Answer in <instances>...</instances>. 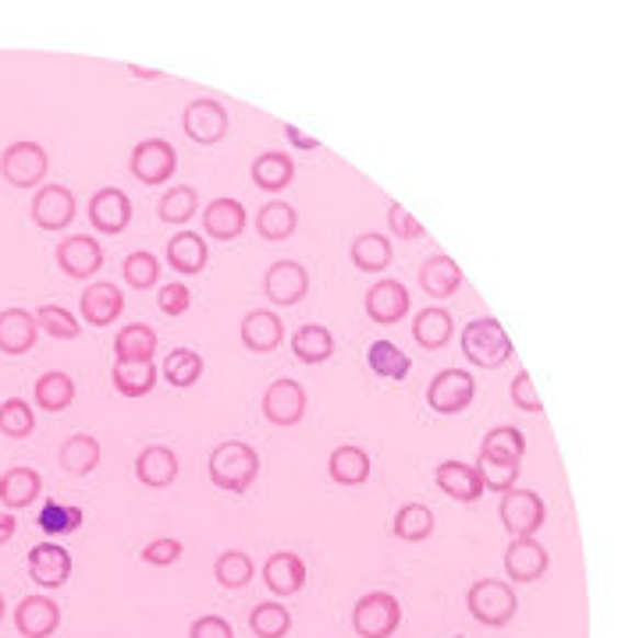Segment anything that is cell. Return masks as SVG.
<instances>
[{"instance_id": "cell-54", "label": "cell", "mask_w": 643, "mask_h": 638, "mask_svg": "<svg viewBox=\"0 0 643 638\" xmlns=\"http://www.w3.org/2000/svg\"><path fill=\"white\" fill-rule=\"evenodd\" d=\"M160 312L163 316H182V312H189V306H192V292L185 284H178V281H171V284H163L160 287Z\"/></svg>"}, {"instance_id": "cell-46", "label": "cell", "mask_w": 643, "mask_h": 638, "mask_svg": "<svg viewBox=\"0 0 643 638\" xmlns=\"http://www.w3.org/2000/svg\"><path fill=\"white\" fill-rule=\"evenodd\" d=\"M36 525L47 532V536H68L82 525V508H68V504H57V500H47V504L40 508L36 514Z\"/></svg>"}, {"instance_id": "cell-22", "label": "cell", "mask_w": 643, "mask_h": 638, "mask_svg": "<svg viewBox=\"0 0 643 638\" xmlns=\"http://www.w3.org/2000/svg\"><path fill=\"white\" fill-rule=\"evenodd\" d=\"M263 585L274 592V596H295L298 589L306 585V565L298 554H289V550H278L267 557L263 565Z\"/></svg>"}, {"instance_id": "cell-4", "label": "cell", "mask_w": 643, "mask_h": 638, "mask_svg": "<svg viewBox=\"0 0 643 638\" xmlns=\"http://www.w3.org/2000/svg\"><path fill=\"white\" fill-rule=\"evenodd\" d=\"M402 625V606L392 592H366L352 606V628L359 638H392Z\"/></svg>"}, {"instance_id": "cell-41", "label": "cell", "mask_w": 643, "mask_h": 638, "mask_svg": "<svg viewBox=\"0 0 643 638\" xmlns=\"http://www.w3.org/2000/svg\"><path fill=\"white\" fill-rule=\"evenodd\" d=\"M295 224H298V213L289 203H267L257 213V235L267 238V241H285V238H292Z\"/></svg>"}, {"instance_id": "cell-43", "label": "cell", "mask_w": 643, "mask_h": 638, "mask_svg": "<svg viewBox=\"0 0 643 638\" xmlns=\"http://www.w3.org/2000/svg\"><path fill=\"white\" fill-rule=\"evenodd\" d=\"M203 376V355L192 352V348H174V352L163 358V379L171 387H192Z\"/></svg>"}, {"instance_id": "cell-2", "label": "cell", "mask_w": 643, "mask_h": 638, "mask_svg": "<svg viewBox=\"0 0 643 638\" xmlns=\"http://www.w3.org/2000/svg\"><path fill=\"white\" fill-rule=\"evenodd\" d=\"M459 344H462V355L481 369H498L508 362V355H512V338H508V330L495 316L473 319V323L462 327Z\"/></svg>"}, {"instance_id": "cell-40", "label": "cell", "mask_w": 643, "mask_h": 638, "mask_svg": "<svg viewBox=\"0 0 643 638\" xmlns=\"http://www.w3.org/2000/svg\"><path fill=\"white\" fill-rule=\"evenodd\" d=\"M36 405L43 408V412H65V408L75 401V384L68 373H43L36 379V390H33Z\"/></svg>"}, {"instance_id": "cell-31", "label": "cell", "mask_w": 643, "mask_h": 638, "mask_svg": "<svg viewBox=\"0 0 643 638\" xmlns=\"http://www.w3.org/2000/svg\"><path fill=\"white\" fill-rule=\"evenodd\" d=\"M462 284V270L452 255H430V260L420 266V287L430 298H448L455 295Z\"/></svg>"}, {"instance_id": "cell-12", "label": "cell", "mask_w": 643, "mask_h": 638, "mask_svg": "<svg viewBox=\"0 0 643 638\" xmlns=\"http://www.w3.org/2000/svg\"><path fill=\"white\" fill-rule=\"evenodd\" d=\"M29 574L43 589H61L71 579V554L61 543H36L29 550Z\"/></svg>"}, {"instance_id": "cell-57", "label": "cell", "mask_w": 643, "mask_h": 638, "mask_svg": "<svg viewBox=\"0 0 643 638\" xmlns=\"http://www.w3.org/2000/svg\"><path fill=\"white\" fill-rule=\"evenodd\" d=\"M14 528H19V522H14V514H4V511H0V546H4V543L14 536Z\"/></svg>"}, {"instance_id": "cell-15", "label": "cell", "mask_w": 643, "mask_h": 638, "mask_svg": "<svg viewBox=\"0 0 643 638\" xmlns=\"http://www.w3.org/2000/svg\"><path fill=\"white\" fill-rule=\"evenodd\" d=\"M89 224H93L100 235H122L132 224V200L122 189H100L93 200H89Z\"/></svg>"}, {"instance_id": "cell-28", "label": "cell", "mask_w": 643, "mask_h": 638, "mask_svg": "<svg viewBox=\"0 0 643 638\" xmlns=\"http://www.w3.org/2000/svg\"><path fill=\"white\" fill-rule=\"evenodd\" d=\"M206 260H211V249H206L203 235H196V231H178L168 241V263H171V270L185 273V277L203 273Z\"/></svg>"}, {"instance_id": "cell-29", "label": "cell", "mask_w": 643, "mask_h": 638, "mask_svg": "<svg viewBox=\"0 0 643 638\" xmlns=\"http://www.w3.org/2000/svg\"><path fill=\"white\" fill-rule=\"evenodd\" d=\"M100 458H103L100 440L89 436V433L68 436L65 444H61V454H57V462H61V468H65L68 476H89V472H97Z\"/></svg>"}, {"instance_id": "cell-18", "label": "cell", "mask_w": 643, "mask_h": 638, "mask_svg": "<svg viewBox=\"0 0 643 638\" xmlns=\"http://www.w3.org/2000/svg\"><path fill=\"white\" fill-rule=\"evenodd\" d=\"M433 482L441 486L444 497L459 500V504H473V500L484 497V482H481V472H476V465L455 462V458H448L433 468Z\"/></svg>"}, {"instance_id": "cell-9", "label": "cell", "mask_w": 643, "mask_h": 638, "mask_svg": "<svg viewBox=\"0 0 643 638\" xmlns=\"http://www.w3.org/2000/svg\"><path fill=\"white\" fill-rule=\"evenodd\" d=\"M182 128L192 143L217 146L228 135V111L217 100H192L182 114Z\"/></svg>"}, {"instance_id": "cell-27", "label": "cell", "mask_w": 643, "mask_h": 638, "mask_svg": "<svg viewBox=\"0 0 643 638\" xmlns=\"http://www.w3.org/2000/svg\"><path fill=\"white\" fill-rule=\"evenodd\" d=\"M40 490H43V479L36 468L19 465V468H8V472L0 476V504L11 511L29 508L40 497Z\"/></svg>"}, {"instance_id": "cell-26", "label": "cell", "mask_w": 643, "mask_h": 638, "mask_svg": "<svg viewBox=\"0 0 643 638\" xmlns=\"http://www.w3.org/2000/svg\"><path fill=\"white\" fill-rule=\"evenodd\" d=\"M136 476L139 482L154 486V490H163V486H171L178 479V454L163 444H149L136 458Z\"/></svg>"}, {"instance_id": "cell-14", "label": "cell", "mask_w": 643, "mask_h": 638, "mask_svg": "<svg viewBox=\"0 0 643 638\" xmlns=\"http://www.w3.org/2000/svg\"><path fill=\"white\" fill-rule=\"evenodd\" d=\"M548 565H551V554L533 536L508 543V550H505V574H508V582H516V585L537 582L548 571Z\"/></svg>"}, {"instance_id": "cell-17", "label": "cell", "mask_w": 643, "mask_h": 638, "mask_svg": "<svg viewBox=\"0 0 643 638\" xmlns=\"http://www.w3.org/2000/svg\"><path fill=\"white\" fill-rule=\"evenodd\" d=\"M363 306H366V316L373 319V323L392 327V323H398V319L409 312V292H406V284H402V281L384 277V281H377L366 292Z\"/></svg>"}, {"instance_id": "cell-34", "label": "cell", "mask_w": 643, "mask_h": 638, "mask_svg": "<svg viewBox=\"0 0 643 638\" xmlns=\"http://www.w3.org/2000/svg\"><path fill=\"white\" fill-rule=\"evenodd\" d=\"M111 379L122 398H143L157 387V366L154 362H114Z\"/></svg>"}, {"instance_id": "cell-24", "label": "cell", "mask_w": 643, "mask_h": 638, "mask_svg": "<svg viewBox=\"0 0 643 638\" xmlns=\"http://www.w3.org/2000/svg\"><path fill=\"white\" fill-rule=\"evenodd\" d=\"M203 231L214 241H235L246 231V206L238 200H214L203 206Z\"/></svg>"}, {"instance_id": "cell-13", "label": "cell", "mask_w": 643, "mask_h": 638, "mask_svg": "<svg viewBox=\"0 0 643 638\" xmlns=\"http://www.w3.org/2000/svg\"><path fill=\"white\" fill-rule=\"evenodd\" d=\"M57 266H61L71 281H89L103 266V249L97 238L89 235H71L57 246Z\"/></svg>"}, {"instance_id": "cell-7", "label": "cell", "mask_w": 643, "mask_h": 638, "mask_svg": "<svg viewBox=\"0 0 643 638\" xmlns=\"http://www.w3.org/2000/svg\"><path fill=\"white\" fill-rule=\"evenodd\" d=\"M476 398V379L466 369H441L427 387V405L441 415L466 412Z\"/></svg>"}, {"instance_id": "cell-56", "label": "cell", "mask_w": 643, "mask_h": 638, "mask_svg": "<svg viewBox=\"0 0 643 638\" xmlns=\"http://www.w3.org/2000/svg\"><path fill=\"white\" fill-rule=\"evenodd\" d=\"M285 135H289V143H292L295 149H320V143H317V139H309V135H303L295 125H289V128H285Z\"/></svg>"}, {"instance_id": "cell-53", "label": "cell", "mask_w": 643, "mask_h": 638, "mask_svg": "<svg viewBox=\"0 0 643 638\" xmlns=\"http://www.w3.org/2000/svg\"><path fill=\"white\" fill-rule=\"evenodd\" d=\"M178 557H182V543L171 539V536H160V539L143 546V560L146 565H154V568H168V565H174Z\"/></svg>"}, {"instance_id": "cell-37", "label": "cell", "mask_w": 643, "mask_h": 638, "mask_svg": "<svg viewBox=\"0 0 643 638\" xmlns=\"http://www.w3.org/2000/svg\"><path fill=\"white\" fill-rule=\"evenodd\" d=\"M366 366L381 379H406L413 369V358L395 341H373L366 348Z\"/></svg>"}, {"instance_id": "cell-59", "label": "cell", "mask_w": 643, "mask_h": 638, "mask_svg": "<svg viewBox=\"0 0 643 638\" xmlns=\"http://www.w3.org/2000/svg\"><path fill=\"white\" fill-rule=\"evenodd\" d=\"M459 638H462V635H459Z\"/></svg>"}, {"instance_id": "cell-21", "label": "cell", "mask_w": 643, "mask_h": 638, "mask_svg": "<svg viewBox=\"0 0 643 638\" xmlns=\"http://www.w3.org/2000/svg\"><path fill=\"white\" fill-rule=\"evenodd\" d=\"M14 625L25 638H50L61 625V606L50 596H25L14 611Z\"/></svg>"}, {"instance_id": "cell-44", "label": "cell", "mask_w": 643, "mask_h": 638, "mask_svg": "<svg viewBox=\"0 0 643 638\" xmlns=\"http://www.w3.org/2000/svg\"><path fill=\"white\" fill-rule=\"evenodd\" d=\"M249 628L257 638H285L292 628V614L281 603H257L249 614Z\"/></svg>"}, {"instance_id": "cell-30", "label": "cell", "mask_w": 643, "mask_h": 638, "mask_svg": "<svg viewBox=\"0 0 643 638\" xmlns=\"http://www.w3.org/2000/svg\"><path fill=\"white\" fill-rule=\"evenodd\" d=\"M327 472L338 486H363L370 479V454L356 444H341L327 458Z\"/></svg>"}, {"instance_id": "cell-5", "label": "cell", "mask_w": 643, "mask_h": 638, "mask_svg": "<svg viewBox=\"0 0 643 638\" xmlns=\"http://www.w3.org/2000/svg\"><path fill=\"white\" fill-rule=\"evenodd\" d=\"M50 171V160H47V149L40 143H11L4 153H0V174H4L8 185L14 189H33V185H43V178Z\"/></svg>"}, {"instance_id": "cell-39", "label": "cell", "mask_w": 643, "mask_h": 638, "mask_svg": "<svg viewBox=\"0 0 643 638\" xmlns=\"http://www.w3.org/2000/svg\"><path fill=\"white\" fill-rule=\"evenodd\" d=\"M392 532L402 539V543H424L430 539L433 532V511L420 500H413V504H402L395 522H392Z\"/></svg>"}, {"instance_id": "cell-3", "label": "cell", "mask_w": 643, "mask_h": 638, "mask_svg": "<svg viewBox=\"0 0 643 638\" xmlns=\"http://www.w3.org/2000/svg\"><path fill=\"white\" fill-rule=\"evenodd\" d=\"M466 606H470V614H473L476 625H484V628H505L508 620L516 617L519 600H516V589L508 585V582L481 579V582L470 585Z\"/></svg>"}, {"instance_id": "cell-58", "label": "cell", "mask_w": 643, "mask_h": 638, "mask_svg": "<svg viewBox=\"0 0 643 638\" xmlns=\"http://www.w3.org/2000/svg\"><path fill=\"white\" fill-rule=\"evenodd\" d=\"M0 620H4V596H0Z\"/></svg>"}, {"instance_id": "cell-11", "label": "cell", "mask_w": 643, "mask_h": 638, "mask_svg": "<svg viewBox=\"0 0 643 638\" xmlns=\"http://www.w3.org/2000/svg\"><path fill=\"white\" fill-rule=\"evenodd\" d=\"M306 415V390L295 379H274L263 394V419L274 425H295Z\"/></svg>"}, {"instance_id": "cell-25", "label": "cell", "mask_w": 643, "mask_h": 638, "mask_svg": "<svg viewBox=\"0 0 643 638\" xmlns=\"http://www.w3.org/2000/svg\"><path fill=\"white\" fill-rule=\"evenodd\" d=\"M413 338L427 352H441V348L455 338V323H452V312L441 309V306H427L424 312H416L413 319Z\"/></svg>"}, {"instance_id": "cell-6", "label": "cell", "mask_w": 643, "mask_h": 638, "mask_svg": "<svg viewBox=\"0 0 643 638\" xmlns=\"http://www.w3.org/2000/svg\"><path fill=\"white\" fill-rule=\"evenodd\" d=\"M498 519H501V525L508 528V536L512 539H527L544 525L548 508L533 490H519V486H512V490H505V497H501Z\"/></svg>"}, {"instance_id": "cell-38", "label": "cell", "mask_w": 643, "mask_h": 638, "mask_svg": "<svg viewBox=\"0 0 643 638\" xmlns=\"http://www.w3.org/2000/svg\"><path fill=\"white\" fill-rule=\"evenodd\" d=\"M352 263L356 270H363V273H377V270H387V263H392V241H387L384 235L377 231H363V235H356L352 241Z\"/></svg>"}, {"instance_id": "cell-45", "label": "cell", "mask_w": 643, "mask_h": 638, "mask_svg": "<svg viewBox=\"0 0 643 638\" xmlns=\"http://www.w3.org/2000/svg\"><path fill=\"white\" fill-rule=\"evenodd\" d=\"M214 574L224 589H246L252 582V574H257V565L242 550H224L214 565Z\"/></svg>"}, {"instance_id": "cell-52", "label": "cell", "mask_w": 643, "mask_h": 638, "mask_svg": "<svg viewBox=\"0 0 643 638\" xmlns=\"http://www.w3.org/2000/svg\"><path fill=\"white\" fill-rule=\"evenodd\" d=\"M512 401H516V408H522V412H544V401H541V394H537V387H533V376L522 369V373H516V379H512Z\"/></svg>"}, {"instance_id": "cell-50", "label": "cell", "mask_w": 643, "mask_h": 638, "mask_svg": "<svg viewBox=\"0 0 643 638\" xmlns=\"http://www.w3.org/2000/svg\"><path fill=\"white\" fill-rule=\"evenodd\" d=\"M476 472H481L484 490L505 493V490H512V486H516V479H519V465L490 462V458H476Z\"/></svg>"}, {"instance_id": "cell-49", "label": "cell", "mask_w": 643, "mask_h": 638, "mask_svg": "<svg viewBox=\"0 0 643 638\" xmlns=\"http://www.w3.org/2000/svg\"><path fill=\"white\" fill-rule=\"evenodd\" d=\"M36 323H40V330H47L50 338H57V341H75V338L82 333L79 319H75V316H71L68 309H61V306H40Z\"/></svg>"}, {"instance_id": "cell-42", "label": "cell", "mask_w": 643, "mask_h": 638, "mask_svg": "<svg viewBox=\"0 0 643 638\" xmlns=\"http://www.w3.org/2000/svg\"><path fill=\"white\" fill-rule=\"evenodd\" d=\"M157 213H160L163 224H185L200 213V192L189 189V185H174V189H168L160 195Z\"/></svg>"}, {"instance_id": "cell-32", "label": "cell", "mask_w": 643, "mask_h": 638, "mask_svg": "<svg viewBox=\"0 0 643 638\" xmlns=\"http://www.w3.org/2000/svg\"><path fill=\"white\" fill-rule=\"evenodd\" d=\"M292 352L298 362H306V366H320L335 355V333L327 327H317V323H306L292 333Z\"/></svg>"}, {"instance_id": "cell-20", "label": "cell", "mask_w": 643, "mask_h": 638, "mask_svg": "<svg viewBox=\"0 0 643 638\" xmlns=\"http://www.w3.org/2000/svg\"><path fill=\"white\" fill-rule=\"evenodd\" d=\"M238 333H242V344L249 348V352L271 355L281 348V341H285V323H281V316L271 309H252V312H246Z\"/></svg>"}, {"instance_id": "cell-10", "label": "cell", "mask_w": 643, "mask_h": 638, "mask_svg": "<svg viewBox=\"0 0 643 638\" xmlns=\"http://www.w3.org/2000/svg\"><path fill=\"white\" fill-rule=\"evenodd\" d=\"M263 292L274 306H298L309 292V273L295 260H278L263 277Z\"/></svg>"}, {"instance_id": "cell-1", "label": "cell", "mask_w": 643, "mask_h": 638, "mask_svg": "<svg viewBox=\"0 0 643 638\" xmlns=\"http://www.w3.org/2000/svg\"><path fill=\"white\" fill-rule=\"evenodd\" d=\"M206 472L217 490L228 493H246L260 476V454L257 447L242 444V440H224L211 451V462H206Z\"/></svg>"}, {"instance_id": "cell-19", "label": "cell", "mask_w": 643, "mask_h": 638, "mask_svg": "<svg viewBox=\"0 0 643 638\" xmlns=\"http://www.w3.org/2000/svg\"><path fill=\"white\" fill-rule=\"evenodd\" d=\"M33 220L43 231H65L75 220V195L65 185H43L33 195Z\"/></svg>"}, {"instance_id": "cell-55", "label": "cell", "mask_w": 643, "mask_h": 638, "mask_svg": "<svg viewBox=\"0 0 643 638\" xmlns=\"http://www.w3.org/2000/svg\"><path fill=\"white\" fill-rule=\"evenodd\" d=\"M189 638H235V628H232L224 617L206 614V617H196V620H192Z\"/></svg>"}, {"instance_id": "cell-51", "label": "cell", "mask_w": 643, "mask_h": 638, "mask_svg": "<svg viewBox=\"0 0 643 638\" xmlns=\"http://www.w3.org/2000/svg\"><path fill=\"white\" fill-rule=\"evenodd\" d=\"M387 227H392V235L402 238V241H420L427 235V227L413 217V213L402 206V203H392L387 206Z\"/></svg>"}, {"instance_id": "cell-35", "label": "cell", "mask_w": 643, "mask_h": 638, "mask_svg": "<svg viewBox=\"0 0 643 638\" xmlns=\"http://www.w3.org/2000/svg\"><path fill=\"white\" fill-rule=\"evenodd\" d=\"M522 454H527V436H522L516 425H495V430H487L484 444H481V458H490V462L519 465Z\"/></svg>"}, {"instance_id": "cell-23", "label": "cell", "mask_w": 643, "mask_h": 638, "mask_svg": "<svg viewBox=\"0 0 643 638\" xmlns=\"http://www.w3.org/2000/svg\"><path fill=\"white\" fill-rule=\"evenodd\" d=\"M40 338V323L25 309H4L0 312V352L4 355H25L33 352Z\"/></svg>"}, {"instance_id": "cell-36", "label": "cell", "mask_w": 643, "mask_h": 638, "mask_svg": "<svg viewBox=\"0 0 643 638\" xmlns=\"http://www.w3.org/2000/svg\"><path fill=\"white\" fill-rule=\"evenodd\" d=\"M114 355L117 362H154L157 355V330L146 323H132L117 333L114 341Z\"/></svg>"}, {"instance_id": "cell-33", "label": "cell", "mask_w": 643, "mask_h": 638, "mask_svg": "<svg viewBox=\"0 0 643 638\" xmlns=\"http://www.w3.org/2000/svg\"><path fill=\"white\" fill-rule=\"evenodd\" d=\"M252 185L263 189V192H281V189H289L292 185V178H295V160L289 153H263L252 160Z\"/></svg>"}, {"instance_id": "cell-48", "label": "cell", "mask_w": 643, "mask_h": 638, "mask_svg": "<svg viewBox=\"0 0 643 638\" xmlns=\"http://www.w3.org/2000/svg\"><path fill=\"white\" fill-rule=\"evenodd\" d=\"M122 277L128 287H136V292H146V287H154L160 281V263H157V255L154 252H132L125 255V263H122Z\"/></svg>"}, {"instance_id": "cell-47", "label": "cell", "mask_w": 643, "mask_h": 638, "mask_svg": "<svg viewBox=\"0 0 643 638\" xmlns=\"http://www.w3.org/2000/svg\"><path fill=\"white\" fill-rule=\"evenodd\" d=\"M36 430V412L33 405L22 401V398H8L0 405V433L11 436V440H22Z\"/></svg>"}, {"instance_id": "cell-16", "label": "cell", "mask_w": 643, "mask_h": 638, "mask_svg": "<svg viewBox=\"0 0 643 638\" xmlns=\"http://www.w3.org/2000/svg\"><path fill=\"white\" fill-rule=\"evenodd\" d=\"M79 309L89 327H111L114 319L125 312V295L117 292V284L111 281H93L79 295Z\"/></svg>"}, {"instance_id": "cell-8", "label": "cell", "mask_w": 643, "mask_h": 638, "mask_svg": "<svg viewBox=\"0 0 643 638\" xmlns=\"http://www.w3.org/2000/svg\"><path fill=\"white\" fill-rule=\"evenodd\" d=\"M132 174H136L143 185H163V181L174 178V167H178V153L168 139H146L132 149Z\"/></svg>"}]
</instances>
